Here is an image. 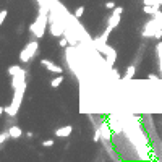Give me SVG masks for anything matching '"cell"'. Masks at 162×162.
I'll list each match as a JSON object with an SVG mask.
<instances>
[{"instance_id":"obj_7","label":"cell","mask_w":162,"mask_h":162,"mask_svg":"<svg viewBox=\"0 0 162 162\" xmlns=\"http://www.w3.org/2000/svg\"><path fill=\"white\" fill-rule=\"evenodd\" d=\"M41 65L44 66V68H47L49 71L57 73V75H62V71H63L60 65H57V63H54L52 60H47V59H42V60H41Z\"/></svg>"},{"instance_id":"obj_9","label":"cell","mask_w":162,"mask_h":162,"mask_svg":"<svg viewBox=\"0 0 162 162\" xmlns=\"http://www.w3.org/2000/svg\"><path fill=\"white\" fill-rule=\"evenodd\" d=\"M110 125L109 123H102L99 127V131H101V136H102V141H110L112 139V133H110Z\"/></svg>"},{"instance_id":"obj_21","label":"cell","mask_w":162,"mask_h":162,"mask_svg":"<svg viewBox=\"0 0 162 162\" xmlns=\"http://www.w3.org/2000/svg\"><path fill=\"white\" fill-rule=\"evenodd\" d=\"M54 143H55L54 139H45V141H42V146H44V148H52Z\"/></svg>"},{"instance_id":"obj_4","label":"cell","mask_w":162,"mask_h":162,"mask_svg":"<svg viewBox=\"0 0 162 162\" xmlns=\"http://www.w3.org/2000/svg\"><path fill=\"white\" fill-rule=\"evenodd\" d=\"M159 29H162V28L157 24V20L156 18H152V20H149L146 24H144V29H143V37H154L156 36V33L159 31Z\"/></svg>"},{"instance_id":"obj_2","label":"cell","mask_w":162,"mask_h":162,"mask_svg":"<svg viewBox=\"0 0 162 162\" xmlns=\"http://www.w3.org/2000/svg\"><path fill=\"white\" fill-rule=\"evenodd\" d=\"M24 89H26V84H23V86H20V88H16V89H15L12 102H10V104H8V106L5 107L7 115L15 117V115H16V112L20 110L21 102H23V96H24Z\"/></svg>"},{"instance_id":"obj_1","label":"cell","mask_w":162,"mask_h":162,"mask_svg":"<svg viewBox=\"0 0 162 162\" xmlns=\"http://www.w3.org/2000/svg\"><path fill=\"white\" fill-rule=\"evenodd\" d=\"M47 8L44 10H41V13H39V16H37V20L29 26V33L31 34H34V37L36 39H41V37L44 36V33H45V28H47V23H49V16H47Z\"/></svg>"},{"instance_id":"obj_20","label":"cell","mask_w":162,"mask_h":162,"mask_svg":"<svg viewBox=\"0 0 162 162\" xmlns=\"http://www.w3.org/2000/svg\"><path fill=\"white\" fill-rule=\"evenodd\" d=\"M102 139V136H101V131H99V128L96 130V133H94V136H92V141L94 143H99Z\"/></svg>"},{"instance_id":"obj_10","label":"cell","mask_w":162,"mask_h":162,"mask_svg":"<svg viewBox=\"0 0 162 162\" xmlns=\"http://www.w3.org/2000/svg\"><path fill=\"white\" fill-rule=\"evenodd\" d=\"M24 76H26V73H20V75L12 76V88H13V89H16V88L23 86V84H26Z\"/></svg>"},{"instance_id":"obj_24","label":"cell","mask_w":162,"mask_h":162,"mask_svg":"<svg viewBox=\"0 0 162 162\" xmlns=\"http://www.w3.org/2000/svg\"><path fill=\"white\" fill-rule=\"evenodd\" d=\"M106 8H109V10H113V8H115V2H113V0L107 2V3H106Z\"/></svg>"},{"instance_id":"obj_25","label":"cell","mask_w":162,"mask_h":162,"mask_svg":"<svg viewBox=\"0 0 162 162\" xmlns=\"http://www.w3.org/2000/svg\"><path fill=\"white\" fill-rule=\"evenodd\" d=\"M148 80H149V81H157V80H159V76H157V75H154V73H151V75L148 76Z\"/></svg>"},{"instance_id":"obj_23","label":"cell","mask_w":162,"mask_h":162,"mask_svg":"<svg viewBox=\"0 0 162 162\" xmlns=\"http://www.w3.org/2000/svg\"><path fill=\"white\" fill-rule=\"evenodd\" d=\"M59 44H60V47H66V45H68L70 42H68V39H66V37H60Z\"/></svg>"},{"instance_id":"obj_12","label":"cell","mask_w":162,"mask_h":162,"mask_svg":"<svg viewBox=\"0 0 162 162\" xmlns=\"http://www.w3.org/2000/svg\"><path fill=\"white\" fill-rule=\"evenodd\" d=\"M8 131H10V136H12L13 139H20L21 135H23V130H21L20 127H16V125L10 127V128H8Z\"/></svg>"},{"instance_id":"obj_19","label":"cell","mask_w":162,"mask_h":162,"mask_svg":"<svg viewBox=\"0 0 162 162\" xmlns=\"http://www.w3.org/2000/svg\"><path fill=\"white\" fill-rule=\"evenodd\" d=\"M83 13H84V7H83V5H81V7H78V8L75 10V16H76V18H81V16H83Z\"/></svg>"},{"instance_id":"obj_15","label":"cell","mask_w":162,"mask_h":162,"mask_svg":"<svg viewBox=\"0 0 162 162\" xmlns=\"http://www.w3.org/2000/svg\"><path fill=\"white\" fill-rule=\"evenodd\" d=\"M20 73H26L23 68L20 65H13V66H10V68H8V75L10 76H15V75H20Z\"/></svg>"},{"instance_id":"obj_16","label":"cell","mask_w":162,"mask_h":162,"mask_svg":"<svg viewBox=\"0 0 162 162\" xmlns=\"http://www.w3.org/2000/svg\"><path fill=\"white\" fill-rule=\"evenodd\" d=\"M156 50H157V59H159V70H160V75H162V42L160 41L156 45Z\"/></svg>"},{"instance_id":"obj_18","label":"cell","mask_w":162,"mask_h":162,"mask_svg":"<svg viewBox=\"0 0 162 162\" xmlns=\"http://www.w3.org/2000/svg\"><path fill=\"white\" fill-rule=\"evenodd\" d=\"M8 138H12V136H10V131H8V130H7V131H2V135H0V144L3 146L5 141H7Z\"/></svg>"},{"instance_id":"obj_22","label":"cell","mask_w":162,"mask_h":162,"mask_svg":"<svg viewBox=\"0 0 162 162\" xmlns=\"http://www.w3.org/2000/svg\"><path fill=\"white\" fill-rule=\"evenodd\" d=\"M7 15H8V12H7V10H2V12H0V24H3Z\"/></svg>"},{"instance_id":"obj_8","label":"cell","mask_w":162,"mask_h":162,"mask_svg":"<svg viewBox=\"0 0 162 162\" xmlns=\"http://www.w3.org/2000/svg\"><path fill=\"white\" fill-rule=\"evenodd\" d=\"M49 29H50V34L54 36V37H62L63 36V33H65V26L59 21H54V23H50V26H49Z\"/></svg>"},{"instance_id":"obj_5","label":"cell","mask_w":162,"mask_h":162,"mask_svg":"<svg viewBox=\"0 0 162 162\" xmlns=\"http://www.w3.org/2000/svg\"><path fill=\"white\" fill-rule=\"evenodd\" d=\"M122 13H123V7H115L112 10V15L109 18V26L112 28V29H115V28L118 26V23L122 20Z\"/></svg>"},{"instance_id":"obj_3","label":"cell","mask_w":162,"mask_h":162,"mask_svg":"<svg viewBox=\"0 0 162 162\" xmlns=\"http://www.w3.org/2000/svg\"><path fill=\"white\" fill-rule=\"evenodd\" d=\"M37 49H39V42H37V41L28 42V44L24 45V49L20 52V62L28 63L31 59H34V57L37 55Z\"/></svg>"},{"instance_id":"obj_17","label":"cell","mask_w":162,"mask_h":162,"mask_svg":"<svg viewBox=\"0 0 162 162\" xmlns=\"http://www.w3.org/2000/svg\"><path fill=\"white\" fill-rule=\"evenodd\" d=\"M62 83H63V76H62V75H59L57 78H54V80L50 81V86H52V88H59Z\"/></svg>"},{"instance_id":"obj_13","label":"cell","mask_w":162,"mask_h":162,"mask_svg":"<svg viewBox=\"0 0 162 162\" xmlns=\"http://www.w3.org/2000/svg\"><path fill=\"white\" fill-rule=\"evenodd\" d=\"M159 7H160V3H157V5H144L143 12L148 13V15H152V16H154V15L159 12Z\"/></svg>"},{"instance_id":"obj_26","label":"cell","mask_w":162,"mask_h":162,"mask_svg":"<svg viewBox=\"0 0 162 162\" xmlns=\"http://www.w3.org/2000/svg\"><path fill=\"white\" fill-rule=\"evenodd\" d=\"M26 136H28V138H34V133H33V131H28Z\"/></svg>"},{"instance_id":"obj_6","label":"cell","mask_w":162,"mask_h":162,"mask_svg":"<svg viewBox=\"0 0 162 162\" xmlns=\"http://www.w3.org/2000/svg\"><path fill=\"white\" fill-rule=\"evenodd\" d=\"M102 54L106 55V63L112 68V66L115 65V60H117V52H115V49L110 47V45H106V49H104Z\"/></svg>"},{"instance_id":"obj_11","label":"cell","mask_w":162,"mask_h":162,"mask_svg":"<svg viewBox=\"0 0 162 162\" xmlns=\"http://www.w3.org/2000/svg\"><path fill=\"white\" fill-rule=\"evenodd\" d=\"M71 131H73L71 125H65V127H60V128L55 130V136L57 138H66V136L71 135Z\"/></svg>"},{"instance_id":"obj_14","label":"cell","mask_w":162,"mask_h":162,"mask_svg":"<svg viewBox=\"0 0 162 162\" xmlns=\"http://www.w3.org/2000/svg\"><path fill=\"white\" fill-rule=\"evenodd\" d=\"M135 71H136V66H135V65H128L127 73H125V76H123V80H125V81H130L133 76H135Z\"/></svg>"}]
</instances>
